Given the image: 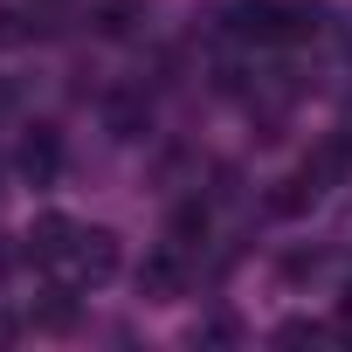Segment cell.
<instances>
[{"label": "cell", "mask_w": 352, "mask_h": 352, "mask_svg": "<svg viewBox=\"0 0 352 352\" xmlns=\"http://www.w3.org/2000/svg\"><path fill=\"white\" fill-rule=\"evenodd\" d=\"M118 263H124V249H118V235L111 228H76V242H69V256H63V276L69 283H111L118 276Z\"/></svg>", "instance_id": "obj_1"}, {"label": "cell", "mask_w": 352, "mask_h": 352, "mask_svg": "<svg viewBox=\"0 0 352 352\" xmlns=\"http://www.w3.org/2000/svg\"><path fill=\"white\" fill-rule=\"evenodd\" d=\"M69 242H76V221H69V214H35V228L21 235V263H35V270H63Z\"/></svg>", "instance_id": "obj_2"}, {"label": "cell", "mask_w": 352, "mask_h": 352, "mask_svg": "<svg viewBox=\"0 0 352 352\" xmlns=\"http://www.w3.org/2000/svg\"><path fill=\"white\" fill-rule=\"evenodd\" d=\"M187 290V270H180V249H152L145 263H138V297L145 304H173Z\"/></svg>", "instance_id": "obj_3"}, {"label": "cell", "mask_w": 352, "mask_h": 352, "mask_svg": "<svg viewBox=\"0 0 352 352\" xmlns=\"http://www.w3.org/2000/svg\"><path fill=\"white\" fill-rule=\"evenodd\" d=\"M14 166H21V180H35V187H49V180H56V166H63V138H56L49 124H35V131L21 138V152H14Z\"/></svg>", "instance_id": "obj_4"}, {"label": "cell", "mask_w": 352, "mask_h": 352, "mask_svg": "<svg viewBox=\"0 0 352 352\" xmlns=\"http://www.w3.org/2000/svg\"><path fill=\"white\" fill-rule=\"evenodd\" d=\"M304 166L318 173L324 187H345V180H352V131H324V138L311 145V159H304Z\"/></svg>", "instance_id": "obj_5"}, {"label": "cell", "mask_w": 352, "mask_h": 352, "mask_svg": "<svg viewBox=\"0 0 352 352\" xmlns=\"http://www.w3.org/2000/svg\"><path fill=\"white\" fill-rule=\"evenodd\" d=\"M104 124H111V138H145V131H152V104H145V90H118V97L104 104Z\"/></svg>", "instance_id": "obj_6"}, {"label": "cell", "mask_w": 352, "mask_h": 352, "mask_svg": "<svg viewBox=\"0 0 352 352\" xmlns=\"http://www.w3.org/2000/svg\"><path fill=\"white\" fill-rule=\"evenodd\" d=\"M318 194H324V180L304 166V173H290V180H276V194H270V214H304V208H318Z\"/></svg>", "instance_id": "obj_7"}, {"label": "cell", "mask_w": 352, "mask_h": 352, "mask_svg": "<svg viewBox=\"0 0 352 352\" xmlns=\"http://www.w3.org/2000/svg\"><path fill=\"white\" fill-rule=\"evenodd\" d=\"M138 21H145V0H97V14H90L97 35H138Z\"/></svg>", "instance_id": "obj_8"}, {"label": "cell", "mask_w": 352, "mask_h": 352, "mask_svg": "<svg viewBox=\"0 0 352 352\" xmlns=\"http://www.w3.org/2000/svg\"><path fill=\"white\" fill-rule=\"evenodd\" d=\"M35 324H42V331H69V324H76V290H69V283L49 290V297L35 304Z\"/></svg>", "instance_id": "obj_9"}, {"label": "cell", "mask_w": 352, "mask_h": 352, "mask_svg": "<svg viewBox=\"0 0 352 352\" xmlns=\"http://www.w3.org/2000/svg\"><path fill=\"white\" fill-rule=\"evenodd\" d=\"M194 242H208V201H187L173 214V249H194Z\"/></svg>", "instance_id": "obj_10"}, {"label": "cell", "mask_w": 352, "mask_h": 352, "mask_svg": "<svg viewBox=\"0 0 352 352\" xmlns=\"http://www.w3.org/2000/svg\"><path fill=\"white\" fill-rule=\"evenodd\" d=\"M187 338H194V345H201V338H208V345H235V338H242V324H235V318H201Z\"/></svg>", "instance_id": "obj_11"}, {"label": "cell", "mask_w": 352, "mask_h": 352, "mask_svg": "<svg viewBox=\"0 0 352 352\" xmlns=\"http://www.w3.org/2000/svg\"><path fill=\"white\" fill-rule=\"evenodd\" d=\"M318 270H324V249H290V256H283V276H290V283H304V276H318Z\"/></svg>", "instance_id": "obj_12"}, {"label": "cell", "mask_w": 352, "mask_h": 352, "mask_svg": "<svg viewBox=\"0 0 352 352\" xmlns=\"http://www.w3.org/2000/svg\"><path fill=\"white\" fill-rule=\"evenodd\" d=\"M324 338V324H311V318H290V324H276V345H318Z\"/></svg>", "instance_id": "obj_13"}, {"label": "cell", "mask_w": 352, "mask_h": 352, "mask_svg": "<svg viewBox=\"0 0 352 352\" xmlns=\"http://www.w3.org/2000/svg\"><path fill=\"white\" fill-rule=\"evenodd\" d=\"M35 28H28V14H14V8H0V42H28Z\"/></svg>", "instance_id": "obj_14"}, {"label": "cell", "mask_w": 352, "mask_h": 352, "mask_svg": "<svg viewBox=\"0 0 352 352\" xmlns=\"http://www.w3.org/2000/svg\"><path fill=\"white\" fill-rule=\"evenodd\" d=\"M338 249L352 256V208H345V221H338Z\"/></svg>", "instance_id": "obj_15"}, {"label": "cell", "mask_w": 352, "mask_h": 352, "mask_svg": "<svg viewBox=\"0 0 352 352\" xmlns=\"http://www.w3.org/2000/svg\"><path fill=\"white\" fill-rule=\"evenodd\" d=\"M338 42H345V56H352V14H345V28H338Z\"/></svg>", "instance_id": "obj_16"}, {"label": "cell", "mask_w": 352, "mask_h": 352, "mask_svg": "<svg viewBox=\"0 0 352 352\" xmlns=\"http://www.w3.org/2000/svg\"><path fill=\"white\" fill-rule=\"evenodd\" d=\"M35 8H63V0H35Z\"/></svg>", "instance_id": "obj_17"}]
</instances>
